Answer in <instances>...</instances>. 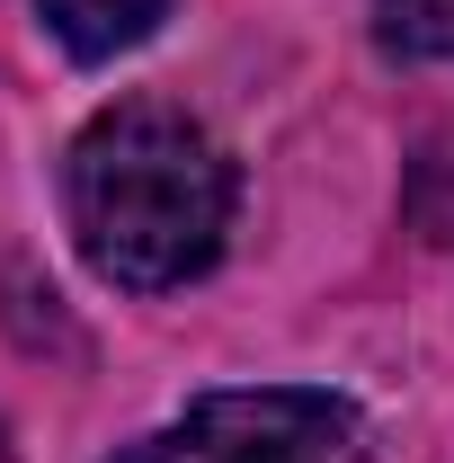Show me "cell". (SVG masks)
Listing matches in <instances>:
<instances>
[{
    "label": "cell",
    "instance_id": "1",
    "mask_svg": "<svg viewBox=\"0 0 454 463\" xmlns=\"http://www.w3.org/2000/svg\"><path fill=\"white\" fill-rule=\"evenodd\" d=\"M232 152L170 99H116L62 152V223L90 277L125 294H170L223 259Z\"/></svg>",
    "mask_w": 454,
    "mask_h": 463
},
{
    "label": "cell",
    "instance_id": "2",
    "mask_svg": "<svg viewBox=\"0 0 454 463\" xmlns=\"http://www.w3.org/2000/svg\"><path fill=\"white\" fill-rule=\"evenodd\" d=\"M108 463H365V419L321 383H259V392H196L170 428L116 446Z\"/></svg>",
    "mask_w": 454,
    "mask_h": 463
},
{
    "label": "cell",
    "instance_id": "3",
    "mask_svg": "<svg viewBox=\"0 0 454 463\" xmlns=\"http://www.w3.org/2000/svg\"><path fill=\"white\" fill-rule=\"evenodd\" d=\"M170 9H178V0H36L45 36H54L71 62H116V54H134Z\"/></svg>",
    "mask_w": 454,
    "mask_h": 463
},
{
    "label": "cell",
    "instance_id": "4",
    "mask_svg": "<svg viewBox=\"0 0 454 463\" xmlns=\"http://www.w3.org/2000/svg\"><path fill=\"white\" fill-rule=\"evenodd\" d=\"M374 45L393 62H454V0H374Z\"/></svg>",
    "mask_w": 454,
    "mask_h": 463
},
{
    "label": "cell",
    "instance_id": "5",
    "mask_svg": "<svg viewBox=\"0 0 454 463\" xmlns=\"http://www.w3.org/2000/svg\"><path fill=\"white\" fill-rule=\"evenodd\" d=\"M0 463H18V446H9V428H0Z\"/></svg>",
    "mask_w": 454,
    "mask_h": 463
}]
</instances>
